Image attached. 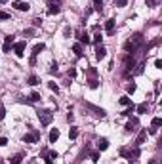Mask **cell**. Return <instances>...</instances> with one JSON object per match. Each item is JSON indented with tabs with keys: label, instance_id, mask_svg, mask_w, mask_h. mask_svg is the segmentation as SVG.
I'll return each mask as SVG.
<instances>
[{
	"label": "cell",
	"instance_id": "obj_1",
	"mask_svg": "<svg viewBox=\"0 0 162 164\" xmlns=\"http://www.w3.org/2000/svg\"><path fill=\"white\" fill-rule=\"evenodd\" d=\"M141 44H143V37H141V34L139 33H135L134 34V37L132 38H130L128 40V42L126 44H124V48H126V52H128V55H132L134 52H135V50H137L139 48V46Z\"/></svg>",
	"mask_w": 162,
	"mask_h": 164
},
{
	"label": "cell",
	"instance_id": "obj_2",
	"mask_svg": "<svg viewBox=\"0 0 162 164\" xmlns=\"http://www.w3.org/2000/svg\"><path fill=\"white\" fill-rule=\"evenodd\" d=\"M38 120H40V124H42V126L52 124V120H54V113L48 111V109H40L38 111Z\"/></svg>",
	"mask_w": 162,
	"mask_h": 164
},
{
	"label": "cell",
	"instance_id": "obj_3",
	"mask_svg": "<svg viewBox=\"0 0 162 164\" xmlns=\"http://www.w3.org/2000/svg\"><path fill=\"white\" fill-rule=\"evenodd\" d=\"M82 103H84V107H86V109H90V111H92L96 116H101V119H105V116H107L105 109H101V107H96V105H92V103H86V101H82Z\"/></svg>",
	"mask_w": 162,
	"mask_h": 164
},
{
	"label": "cell",
	"instance_id": "obj_4",
	"mask_svg": "<svg viewBox=\"0 0 162 164\" xmlns=\"http://www.w3.org/2000/svg\"><path fill=\"white\" fill-rule=\"evenodd\" d=\"M61 12V0H48V13H59Z\"/></svg>",
	"mask_w": 162,
	"mask_h": 164
},
{
	"label": "cell",
	"instance_id": "obj_5",
	"mask_svg": "<svg viewBox=\"0 0 162 164\" xmlns=\"http://www.w3.org/2000/svg\"><path fill=\"white\" fill-rule=\"evenodd\" d=\"M76 38H78V42H82V44H90V37H88V33L84 29H76Z\"/></svg>",
	"mask_w": 162,
	"mask_h": 164
},
{
	"label": "cell",
	"instance_id": "obj_6",
	"mask_svg": "<svg viewBox=\"0 0 162 164\" xmlns=\"http://www.w3.org/2000/svg\"><path fill=\"white\" fill-rule=\"evenodd\" d=\"M13 52H15L17 57H23V54H25V40H23V42L13 44Z\"/></svg>",
	"mask_w": 162,
	"mask_h": 164
},
{
	"label": "cell",
	"instance_id": "obj_7",
	"mask_svg": "<svg viewBox=\"0 0 162 164\" xmlns=\"http://www.w3.org/2000/svg\"><path fill=\"white\" fill-rule=\"evenodd\" d=\"M38 132H33V134H25L23 136V141L25 143H36V141H38Z\"/></svg>",
	"mask_w": 162,
	"mask_h": 164
},
{
	"label": "cell",
	"instance_id": "obj_8",
	"mask_svg": "<svg viewBox=\"0 0 162 164\" xmlns=\"http://www.w3.org/2000/svg\"><path fill=\"white\" fill-rule=\"evenodd\" d=\"M13 8L15 10H19V12H29V4L27 2H21V0H15V2H13Z\"/></svg>",
	"mask_w": 162,
	"mask_h": 164
},
{
	"label": "cell",
	"instance_id": "obj_9",
	"mask_svg": "<svg viewBox=\"0 0 162 164\" xmlns=\"http://www.w3.org/2000/svg\"><path fill=\"white\" fill-rule=\"evenodd\" d=\"M105 55H107V50L103 48L101 44H97V46H96V59H99V61H101L103 57H105Z\"/></svg>",
	"mask_w": 162,
	"mask_h": 164
},
{
	"label": "cell",
	"instance_id": "obj_10",
	"mask_svg": "<svg viewBox=\"0 0 162 164\" xmlns=\"http://www.w3.org/2000/svg\"><path fill=\"white\" fill-rule=\"evenodd\" d=\"M12 48H13V37H6V40L2 44V52H10Z\"/></svg>",
	"mask_w": 162,
	"mask_h": 164
},
{
	"label": "cell",
	"instance_id": "obj_11",
	"mask_svg": "<svg viewBox=\"0 0 162 164\" xmlns=\"http://www.w3.org/2000/svg\"><path fill=\"white\" fill-rule=\"evenodd\" d=\"M44 48H46L44 44H36V46H34V48H33V57H31V63H34V57H36L40 52H44Z\"/></svg>",
	"mask_w": 162,
	"mask_h": 164
},
{
	"label": "cell",
	"instance_id": "obj_12",
	"mask_svg": "<svg viewBox=\"0 0 162 164\" xmlns=\"http://www.w3.org/2000/svg\"><path fill=\"white\" fill-rule=\"evenodd\" d=\"M97 149H99V151H107V149H109V139L101 137V139L97 141Z\"/></svg>",
	"mask_w": 162,
	"mask_h": 164
},
{
	"label": "cell",
	"instance_id": "obj_13",
	"mask_svg": "<svg viewBox=\"0 0 162 164\" xmlns=\"http://www.w3.org/2000/svg\"><path fill=\"white\" fill-rule=\"evenodd\" d=\"M137 124H139V120H137V119H132V120H130L128 124H126V132H134Z\"/></svg>",
	"mask_w": 162,
	"mask_h": 164
},
{
	"label": "cell",
	"instance_id": "obj_14",
	"mask_svg": "<svg viewBox=\"0 0 162 164\" xmlns=\"http://www.w3.org/2000/svg\"><path fill=\"white\" fill-rule=\"evenodd\" d=\"M145 137H147V130H141V132H139V136H137V139H135V145L139 147L141 143L145 141Z\"/></svg>",
	"mask_w": 162,
	"mask_h": 164
},
{
	"label": "cell",
	"instance_id": "obj_15",
	"mask_svg": "<svg viewBox=\"0 0 162 164\" xmlns=\"http://www.w3.org/2000/svg\"><path fill=\"white\" fill-rule=\"evenodd\" d=\"M105 31H107V34H113V31H114V19H109V21L105 23Z\"/></svg>",
	"mask_w": 162,
	"mask_h": 164
},
{
	"label": "cell",
	"instance_id": "obj_16",
	"mask_svg": "<svg viewBox=\"0 0 162 164\" xmlns=\"http://www.w3.org/2000/svg\"><path fill=\"white\" fill-rule=\"evenodd\" d=\"M57 139H59V130H55V128H54V130L50 132V143H55Z\"/></svg>",
	"mask_w": 162,
	"mask_h": 164
},
{
	"label": "cell",
	"instance_id": "obj_17",
	"mask_svg": "<svg viewBox=\"0 0 162 164\" xmlns=\"http://www.w3.org/2000/svg\"><path fill=\"white\" fill-rule=\"evenodd\" d=\"M21 160H23V155H21V153H17L15 157L10 158V164H21Z\"/></svg>",
	"mask_w": 162,
	"mask_h": 164
},
{
	"label": "cell",
	"instance_id": "obj_18",
	"mask_svg": "<svg viewBox=\"0 0 162 164\" xmlns=\"http://www.w3.org/2000/svg\"><path fill=\"white\" fill-rule=\"evenodd\" d=\"M72 52H75L78 57H82V54H84V52H82V46H80V44H75V46H72Z\"/></svg>",
	"mask_w": 162,
	"mask_h": 164
},
{
	"label": "cell",
	"instance_id": "obj_19",
	"mask_svg": "<svg viewBox=\"0 0 162 164\" xmlns=\"http://www.w3.org/2000/svg\"><path fill=\"white\" fill-rule=\"evenodd\" d=\"M40 97H42V95H40L38 92H33V94L29 95V101H33V103H34V101H40Z\"/></svg>",
	"mask_w": 162,
	"mask_h": 164
},
{
	"label": "cell",
	"instance_id": "obj_20",
	"mask_svg": "<svg viewBox=\"0 0 162 164\" xmlns=\"http://www.w3.org/2000/svg\"><path fill=\"white\" fill-rule=\"evenodd\" d=\"M118 103H120V105H124V107H128V105H132V99L124 95V97H120V101H118Z\"/></svg>",
	"mask_w": 162,
	"mask_h": 164
},
{
	"label": "cell",
	"instance_id": "obj_21",
	"mask_svg": "<svg viewBox=\"0 0 162 164\" xmlns=\"http://www.w3.org/2000/svg\"><path fill=\"white\" fill-rule=\"evenodd\" d=\"M88 86H90L92 90H96L97 86H99V80L97 78H90V80H88Z\"/></svg>",
	"mask_w": 162,
	"mask_h": 164
},
{
	"label": "cell",
	"instance_id": "obj_22",
	"mask_svg": "<svg viewBox=\"0 0 162 164\" xmlns=\"http://www.w3.org/2000/svg\"><path fill=\"white\" fill-rule=\"evenodd\" d=\"M69 137H71V139H76V137H78V130H76L75 126H71V130H69Z\"/></svg>",
	"mask_w": 162,
	"mask_h": 164
},
{
	"label": "cell",
	"instance_id": "obj_23",
	"mask_svg": "<svg viewBox=\"0 0 162 164\" xmlns=\"http://www.w3.org/2000/svg\"><path fill=\"white\" fill-rule=\"evenodd\" d=\"M93 8H96L97 12H101L103 10V0H93Z\"/></svg>",
	"mask_w": 162,
	"mask_h": 164
},
{
	"label": "cell",
	"instance_id": "obj_24",
	"mask_svg": "<svg viewBox=\"0 0 162 164\" xmlns=\"http://www.w3.org/2000/svg\"><path fill=\"white\" fill-rule=\"evenodd\" d=\"M135 109H137V113H139V115H143V113H147V103H141V105H137V107H135Z\"/></svg>",
	"mask_w": 162,
	"mask_h": 164
},
{
	"label": "cell",
	"instance_id": "obj_25",
	"mask_svg": "<svg viewBox=\"0 0 162 164\" xmlns=\"http://www.w3.org/2000/svg\"><path fill=\"white\" fill-rule=\"evenodd\" d=\"M160 124H162V119H158V116H155L153 122H151V126H153V128H158Z\"/></svg>",
	"mask_w": 162,
	"mask_h": 164
},
{
	"label": "cell",
	"instance_id": "obj_26",
	"mask_svg": "<svg viewBox=\"0 0 162 164\" xmlns=\"http://www.w3.org/2000/svg\"><path fill=\"white\" fill-rule=\"evenodd\" d=\"M29 84H31V86H36V84H38V76L31 75V76H29Z\"/></svg>",
	"mask_w": 162,
	"mask_h": 164
},
{
	"label": "cell",
	"instance_id": "obj_27",
	"mask_svg": "<svg viewBox=\"0 0 162 164\" xmlns=\"http://www.w3.org/2000/svg\"><path fill=\"white\" fill-rule=\"evenodd\" d=\"M128 4V0H114V6H118V8H124Z\"/></svg>",
	"mask_w": 162,
	"mask_h": 164
},
{
	"label": "cell",
	"instance_id": "obj_28",
	"mask_svg": "<svg viewBox=\"0 0 162 164\" xmlns=\"http://www.w3.org/2000/svg\"><path fill=\"white\" fill-rule=\"evenodd\" d=\"M4 19H10V13H6V12L0 10V21H4Z\"/></svg>",
	"mask_w": 162,
	"mask_h": 164
},
{
	"label": "cell",
	"instance_id": "obj_29",
	"mask_svg": "<svg viewBox=\"0 0 162 164\" xmlns=\"http://www.w3.org/2000/svg\"><path fill=\"white\" fill-rule=\"evenodd\" d=\"M48 86H50V90H54V92H55V94L59 92V88H57V84H55V82H50Z\"/></svg>",
	"mask_w": 162,
	"mask_h": 164
},
{
	"label": "cell",
	"instance_id": "obj_30",
	"mask_svg": "<svg viewBox=\"0 0 162 164\" xmlns=\"http://www.w3.org/2000/svg\"><path fill=\"white\" fill-rule=\"evenodd\" d=\"M126 90H128V94H134V92H135V84H128Z\"/></svg>",
	"mask_w": 162,
	"mask_h": 164
},
{
	"label": "cell",
	"instance_id": "obj_31",
	"mask_svg": "<svg viewBox=\"0 0 162 164\" xmlns=\"http://www.w3.org/2000/svg\"><path fill=\"white\" fill-rule=\"evenodd\" d=\"M33 34H34V29H27L23 33V37H33Z\"/></svg>",
	"mask_w": 162,
	"mask_h": 164
},
{
	"label": "cell",
	"instance_id": "obj_32",
	"mask_svg": "<svg viewBox=\"0 0 162 164\" xmlns=\"http://www.w3.org/2000/svg\"><path fill=\"white\" fill-rule=\"evenodd\" d=\"M42 25V19H33V27H40Z\"/></svg>",
	"mask_w": 162,
	"mask_h": 164
},
{
	"label": "cell",
	"instance_id": "obj_33",
	"mask_svg": "<svg viewBox=\"0 0 162 164\" xmlns=\"http://www.w3.org/2000/svg\"><path fill=\"white\" fill-rule=\"evenodd\" d=\"M93 42H96V44H101V34H96V37H93Z\"/></svg>",
	"mask_w": 162,
	"mask_h": 164
},
{
	"label": "cell",
	"instance_id": "obj_34",
	"mask_svg": "<svg viewBox=\"0 0 162 164\" xmlns=\"http://www.w3.org/2000/svg\"><path fill=\"white\" fill-rule=\"evenodd\" d=\"M141 73H143V63H139L137 69H135V75H141Z\"/></svg>",
	"mask_w": 162,
	"mask_h": 164
},
{
	"label": "cell",
	"instance_id": "obj_35",
	"mask_svg": "<svg viewBox=\"0 0 162 164\" xmlns=\"http://www.w3.org/2000/svg\"><path fill=\"white\" fill-rule=\"evenodd\" d=\"M88 75L92 76V78H96V75H97V71L96 69H88Z\"/></svg>",
	"mask_w": 162,
	"mask_h": 164
},
{
	"label": "cell",
	"instance_id": "obj_36",
	"mask_svg": "<svg viewBox=\"0 0 162 164\" xmlns=\"http://www.w3.org/2000/svg\"><path fill=\"white\" fill-rule=\"evenodd\" d=\"M90 158H92V162H97V160H99V155H97V153H92Z\"/></svg>",
	"mask_w": 162,
	"mask_h": 164
},
{
	"label": "cell",
	"instance_id": "obj_37",
	"mask_svg": "<svg viewBox=\"0 0 162 164\" xmlns=\"http://www.w3.org/2000/svg\"><path fill=\"white\" fill-rule=\"evenodd\" d=\"M155 67L156 69H162V61L160 59H155Z\"/></svg>",
	"mask_w": 162,
	"mask_h": 164
},
{
	"label": "cell",
	"instance_id": "obj_38",
	"mask_svg": "<svg viewBox=\"0 0 162 164\" xmlns=\"http://www.w3.org/2000/svg\"><path fill=\"white\" fill-rule=\"evenodd\" d=\"M69 76H71V78H75V76H76V69H69Z\"/></svg>",
	"mask_w": 162,
	"mask_h": 164
},
{
	"label": "cell",
	"instance_id": "obj_39",
	"mask_svg": "<svg viewBox=\"0 0 162 164\" xmlns=\"http://www.w3.org/2000/svg\"><path fill=\"white\" fill-rule=\"evenodd\" d=\"M4 145H8V139L6 137H0V147H4Z\"/></svg>",
	"mask_w": 162,
	"mask_h": 164
},
{
	"label": "cell",
	"instance_id": "obj_40",
	"mask_svg": "<svg viewBox=\"0 0 162 164\" xmlns=\"http://www.w3.org/2000/svg\"><path fill=\"white\" fill-rule=\"evenodd\" d=\"M147 6L149 8H155V0H147Z\"/></svg>",
	"mask_w": 162,
	"mask_h": 164
},
{
	"label": "cell",
	"instance_id": "obj_41",
	"mask_svg": "<svg viewBox=\"0 0 162 164\" xmlns=\"http://www.w3.org/2000/svg\"><path fill=\"white\" fill-rule=\"evenodd\" d=\"M4 115H6V113H4V107H0V119H4Z\"/></svg>",
	"mask_w": 162,
	"mask_h": 164
},
{
	"label": "cell",
	"instance_id": "obj_42",
	"mask_svg": "<svg viewBox=\"0 0 162 164\" xmlns=\"http://www.w3.org/2000/svg\"><path fill=\"white\" fill-rule=\"evenodd\" d=\"M149 164H160V162H158V158H153V160H151Z\"/></svg>",
	"mask_w": 162,
	"mask_h": 164
},
{
	"label": "cell",
	"instance_id": "obj_43",
	"mask_svg": "<svg viewBox=\"0 0 162 164\" xmlns=\"http://www.w3.org/2000/svg\"><path fill=\"white\" fill-rule=\"evenodd\" d=\"M4 2H6V0H0V4H4Z\"/></svg>",
	"mask_w": 162,
	"mask_h": 164
}]
</instances>
